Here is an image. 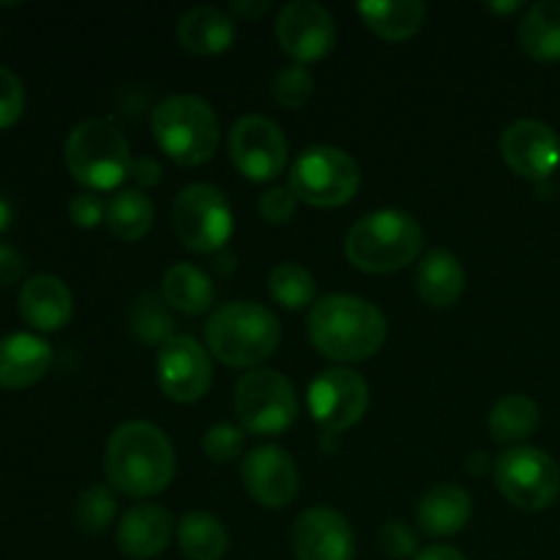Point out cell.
I'll return each mask as SVG.
<instances>
[{"label": "cell", "instance_id": "3", "mask_svg": "<svg viewBox=\"0 0 560 560\" xmlns=\"http://www.w3.org/2000/svg\"><path fill=\"white\" fill-rule=\"evenodd\" d=\"M424 249L419 219L397 208L366 213L350 228L345 255L364 273H392L410 266Z\"/></svg>", "mask_w": 560, "mask_h": 560}, {"label": "cell", "instance_id": "24", "mask_svg": "<svg viewBox=\"0 0 560 560\" xmlns=\"http://www.w3.org/2000/svg\"><path fill=\"white\" fill-rule=\"evenodd\" d=\"M416 290L430 306H452L465 290L463 262L446 249L427 252L416 268Z\"/></svg>", "mask_w": 560, "mask_h": 560}, {"label": "cell", "instance_id": "16", "mask_svg": "<svg viewBox=\"0 0 560 560\" xmlns=\"http://www.w3.org/2000/svg\"><path fill=\"white\" fill-rule=\"evenodd\" d=\"M241 479L260 506L284 509L299 495V468L279 446H257L241 463Z\"/></svg>", "mask_w": 560, "mask_h": 560}, {"label": "cell", "instance_id": "41", "mask_svg": "<svg viewBox=\"0 0 560 560\" xmlns=\"http://www.w3.org/2000/svg\"><path fill=\"white\" fill-rule=\"evenodd\" d=\"M416 560H465L463 552L457 547H448V545H435V547H427L421 550Z\"/></svg>", "mask_w": 560, "mask_h": 560}, {"label": "cell", "instance_id": "42", "mask_svg": "<svg viewBox=\"0 0 560 560\" xmlns=\"http://www.w3.org/2000/svg\"><path fill=\"white\" fill-rule=\"evenodd\" d=\"M268 9H271L268 0H238V3H233V11L238 16H244V20H255V16L266 14Z\"/></svg>", "mask_w": 560, "mask_h": 560}, {"label": "cell", "instance_id": "7", "mask_svg": "<svg viewBox=\"0 0 560 560\" xmlns=\"http://www.w3.org/2000/svg\"><path fill=\"white\" fill-rule=\"evenodd\" d=\"M288 186L306 206L339 208L359 191L361 170L342 148L312 145L290 167Z\"/></svg>", "mask_w": 560, "mask_h": 560}, {"label": "cell", "instance_id": "20", "mask_svg": "<svg viewBox=\"0 0 560 560\" xmlns=\"http://www.w3.org/2000/svg\"><path fill=\"white\" fill-rule=\"evenodd\" d=\"M52 364V348L47 339L38 334H9L0 339V388H20L33 386L47 375Z\"/></svg>", "mask_w": 560, "mask_h": 560}, {"label": "cell", "instance_id": "30", "mask_svg": "<svg viewBox=\"0 0 560 560\" xmlns=\"http://www.w3.org/2000/svg\"><path fill=\"white\" fill-rule=\"evenodd\" d=\"M268 293L282 310L299 312L315 301L317 284L310 268L299 266V262H279L268 277Z\"/></svg>", "mask_w": 560, "mask_h": 560}, {"label": "cell", "instance_id": "38", "mask_svg": "<svg viewBox=\"0 0 560 560\" xmlns=\"http://www.w3.org/2000/svg\"><path fill=\"white\" fill-rule=\"evenodd\" d=\"M107 217V202L96 191H80L69 202V219L82 230H93Z\"/></svg>", "mask_w": 560, "mask_h": 560}, {"label": "cell", "instance_id": "39", "mask_svg": "<svg viewBox=\"0 0 560 560\" xmlns=\"http://www.w3.org/2000/svg\"><path fill=\"white\" fill-rule=\"evenodd\" d=\"M22 255L9 244H0V288H11L22 277Z\"/></svg>", "mask_w": 560, "mask_h": 560}, {"label": "cell", "instance_id": "2", "mask_svg": "<svg viewBox=\"0 0 560 560\" xmlns=\"http://www.w3.org/2000/svg\"><path fill=\"white\" fill-rule=\"evenodd\" d=\"M388 323L375 304L331 293L310 312V339L331 361H366L386 345Z\"/></svg>", "mask_w": 560, "mask_h": 560}, {"label": "cell", "instance_id": "37", "mask_svg": "<svg viewBox=\"0 0 560 560\" xmlns=\"http://www.w3.org/2000/svg\"><path fill=\"white\" fill-rule=\"evenodd\" d=\"M260 217L271 224H284L295 217L299 208V197L293 195L290 186H271L266 195L260 197Z\"/></svg>", "mask_w": 560, "mask_h": 560}, {"label": "cell", "instance_id": "13", "mask_svg": "<svg viewBox=\"0 0 560 560\" xmlns=\"http://www.w3.org/2000/svg\"><path fill=\"white\" fill-rule=\"evenodd\" d=\"M156 377L173 402H197L213 383L211 353L195 337L175 334L156 355Z\"/></svg>", "mask_w": 560, "mask_h": 560}, {"label": "cell", "instance_id": "29", "mask_svg": "<svg viewBox=\"0 0 560 560\" xmlns=\"http://www.w3.org/2000/svg\"><path fill=\"white\" fill-rule=\"evenodd\" d=\"M490 435L498 443H523L539 427V405L525 394H509L490 410Z\"/></svg>", "mask_w": 560, "mask_h": 560}, {"label": "cell", "instance_id": "28", "mask_svg": "<svg viewBox=\"0 0 560 560\" xmlns=\"http://www.w3.org/2000/svg\"><path fill=\"white\" fill-rule=\"evenodd\" d=\"M153 202L140 189H120L107 200V222L109 233L120 241H140L153 228Z\"/></svg>", "mask_w": 560, "mask_h": 560}, {"label": "cell", "instance_id": "4", "mask_svg": "<svg viewBox=\"0 0 560 560\" xmlns=\"http://www.w3.org/2000/svg\"><path fill=\"white\" fill-rule=\"evenodd\" d=\"M282 342L277 315L255 301H233L208 317V353L228 366H260Z\"/></svg>", "mask_w": 560, "mask_h": 560}, {"label": "cell", "instance_id": "32", "mask_svg": "<svg viewBox=\"0 0 560 560\" xmlns=\"http://www.w3.org/2000/svg\"><path fill=\"white\" fill-rule=\"evenodd\" d=\"M115 512H118V501H115V495L107 487H88V490L77 498L74 523L77 528L85 530V534H104V530L113 525Z\"/></svg>", "mask_w": 560, "mask_h": 560}, {"label": "cell", "instance_id": "17", "mask_svg": "<svg viewBox=\"0 0 560 560\" xmlns=\"http://www.w3.org/2000/svg\"><path fill=\"white\" fill-rule=\"evenodd\" d=\"M293 552L299 560H353L355 534L334 509H306L293 525Z\"/></svg>", "mask_w": 560, "mask_h": 560}, {"label": "cell", "instance_id": "34", "mask_svg": "<svg viewBox=\"0 0 560 560\" xmlns=\"http://www.w3.org/2000/svg\"><path fill=\"white\" fill-rule=\"evenodd\" d=\"M202 452L208 454V459L224 465L233 463L244 452V430L233 424H217L206 432L202 438Z\"/></svg>", "mask_w": 560, "mask_h": 560}, {"label": "cell", "instance_id": "44", "mask_svg": "<svg viewBox=\"0 0 560 560\" xmlns=\"http://www.w3.org/2000/svg\"><path fill=\"white\" fill-rule=\"evenodd\" d=\"M490 9L498 11V14H512V11L523 9V3H492Z\"/></svg>", "mask_w": 560, "mask_h": 560}, {"label": "cell", "instance_id": "5", "mask_svg": "<svg viewBox=\"0 0 560 560\" xmlns=\"http://www.w3.org/2000/svg\"><path fill=\"white\" fill-rule=\"evenodd\" d=\"M66 167L88 191L118 189L131 173V148L124 131L102 118L82 120L66 137Z\"/></svg>", "mask_w": 560, "mask_h": 560}, {"label": "cell", "instance_id": "21", "mask_svg": "<svg viewBox=\"0 0 560 560\" xmlns=\"http://www.w3.org/2000/svg\"><path fill=\"white\" fill-rule=\"evenodd\" d=\"M474 514V501L457 485H438L427 492L416 509V523L427 536L446 539L459 534Z\"/></svg>", "mask_w": 560, "mask_h": 560}, {"label": "cell", "instance_id": "11", "mask_svg": "<svg viewBox=\"0 0 560 560\" xmlns=\"http://www.w3.org/2000/svg\"><path fill=\"white\" fill-rule=\"evenodd\" d=\"M228 151L235 170L255 184L279 178L288 164V140L266 115H244L235 120L230 129Z\"/></svg>", "mask_w": 560, "mask_h": 560}, {"label": "cell", "instance_id": "18", "mask_svg": "<svg viewBox=\"0 0 560 560\" xmlns=\"http://www.w3.org/2000/svg\"><path fill=\"white\" fill-rule=\"evenodd\" d=\"M173 514L159 503H140L120 517L115 530V545L124 556L151 560L162 556L173 541Z\"/></svg>", "mask_w": 560, "mask_h": 560}, {"label": "cell", "instance_id": "1", "mask_svg": "<svg viewBox=\"0 0 560 560\" xmlns=\"http://www.w3.org/2000/svg\"><path fill=\"white\" fill-rule=\"evenodd\" d=\"M104 470L124 495L153 498L167 490L175 476L173 443L151 421H126L109 435Z\"/></svg>", "mask_w": 560, "mask_h": 560}, {"label": "cell", "instance_id": "12", "mask_svg": "<svg viewBox=\"0 0 560 560\" xmlns=\"http://www.w3.org/2000/svg\"><path fill=\"white\" fill-rule=\"evenodd\" d=\"M306 405H310L315 424L323 432L337 435V432L359 424L361 416L366 413V408H370V386H366L359 372L331 366V370L320 372L312 381Z\"/></svg>", "mask_w": 560, "mask_h": 560}, {"label": "cell", "instance_id": "26", "mask_svg": "<svg viewBox=\"0 0 560 560\" xmlns=\"http://www.w3.org/2000/svg\"><path fill=\"white\" fill-rule=\"evenodd\" d=\"M162 299L184 315H206L213 306V282L202 268L175 262L162 277Z\"/></svg>", "mask_w": 560, "mask_h": 560}, {"label": "cell", "instance_id": "14", "mask_svg": "<svg viewBox=\"0 0 560 560\" xmlns=\"http://www.w3.org/2000/svg\"><path fill=\"white\" fill-rule=\"evenodd\" d=\"M277 42L295 63L306 66L323 60L337 44L334 16L312 0H293L277 16Z\"/></svg>", "mask_w": 560, "mask_h": 560}, {"label": "cell", "instance_id": "36", "mask_svg": "<svg viewBox=\"0 0 560 560\" xmlns=\"http://www.w3.org/2000/svg\"><path fill=\"white\" fill-rule=\"evenodd\" d=\"M381 547L388 558L408 560L419 556V539H416L413 528L402 520H392V523L383 525L381 530Z\"/></svg>", "mask_w": 560, "mask_h": 560}, {"label": "cell", "instance_id": "9", "mask_svg": "<svg viewBox=\"0 0 560 560\" xmlns=\"http://www.w3.org/2000/svg\"><path fill=\"white\" fill-rule=\"evenodd\" d=\"M492 476L501 495L525 512H541L560 495V468L547 452L534 446L506 448L492 463Z\"/></svg>", "mask_w": 560, "mask_h": 560}, {"label": "cell", "instance_id": "33", "mask_svg": "<svg viewBox=\"0 0 560 560\" xmlns=\"http://www.w3.org/2000/svg\"><path fill=\"white\" fill-rule=\"evenodd\" d=\"M271 93L277 98V104L288 109H301L306 102L312 98L315 93V77L306 66L293 63V66H284L282 71H277L271 82Z\"/></svg>", "mask_w": 560, "mask_h": 560}, {"label": "cell", "instance_id": "19", "mask_svg": "<svg viewBox=\"0 0 560 560\" xmlns=\"http://www.w3.org/2000/svg\"><path fill=\"white\" fill-rule=\"evenodd\" d=\"M16 306H20L22 320L44 334L66 328L74 315V299H71L69 284L52 273H36L27 279L22 284Z\"/></svg>", "mask_w": 560, "mask_h": 560}, {"label": "cell", "instance_id": "40", "mask_svg": "<svg viewBox=\"0 0 560 560\" xmlns=\"http://www.w3.org/2000/svg\"><path fill=\"white\" fill-rule=\"evenodd\" d=\"M162 175H164L162 164H159L153 156H140V159H135V162H131L129 178L135 180V184L156 186V184H162Z\"/></svg>", "mask_w": 560, "mask_h": 560}, {"label": "cell", "instance_id": "6", "mask_svg": "<svg viewBox=\"0 0 560 560\" xmlns=\"http://www.w3.org/2000/svg\"><path fill=\"white\" fill-rule=\"evenodd\" d=\"M156 145L180 167H200L217 153L219 118L211 104L191 93L164 98L151 115Z\"/></svg>", "mask_w": 560, "mask_h": 560}, {"label": "cell", "instance_id": "22", "mask_svg": "<svg viewBox=\"0 0 560 560\" xmlns=\"http://www.w3.org/2000/svg\"><path fill=\"white\" fill-rule=\"evenodd\" d=\"M178 42L186 52L222 55L235 42V22L228 11L217 5H197L189 9L178 22Z\"/></svg>", "mask_w": 560, "mask_h": 560}, {"label": "cell", "instance_id": "15", "mask_svg": "<svg viewBox=\"0 0 560 560\" xmlns=\"http://www.w3.org/2000/svg\"><path fill=\"white\" fill-rule=\"evenodd\" d=\"M501 156L520 178L545 180L560 164V137L541 120H514L501 137Z\"/></svg>", "mask_w": 560, "mask_h": 560}, {"label": "cell", "instance_id": "27", "mask_svg": "<svg viewBox=\"0 0 560 560\" xmlns=\"http://www.w3.org/2000/svg\"><path fill=\"white\" fill-rule=\"evenodd\" d=\"M178 547L189 560H222L228 556L230 536L224 525L208 512H189L175 528Z\"/></svg>", "mask_w": 560, "mask_h": 560}, {"label": "cell", "instance_id": "31", "mask_svg": "<svg viewBox=\"0 0 560 560\" xmlns=\"http://www.w3.org/2000/svg\"><path fill=\"white\" fill-rule=\"evenodd\" d=\"M175 320L159 295L148 293L131 310V334L145 345H164L175 337Z\"/></svg>", "mask_w": 560, "mask_h": 560}, {"label": "cell", "instance_id": "25", "mask_svg": "<svg viewBox=\"0 0 560 560\" xmlns=\"http://www.w3.org/2000/svg\"><path fill=\"white\" fill-rule=\"evenodd\" d=\"M520 47L528 58L539 63H558L560 60V3L558 0H539L528 5L520 22Z\"/></svg>", "mask_w": 560, "mask_h": 560}, {"label": "cell", "instance_id": "8", "mask_svg": "<svg viewBox=\"0 0 560 560\" xmlns=\"http://www.w3.org/2000/svg\"><path fill=\"white\" fill-rule=\"evenodd\" d=\"M235 413L249 435H282L299 416L293 383L277 370L246 372L235 386Z\"/></svg>", "mask_w": 560, "mask_h": 560}, {"label": "cell", "instance_id": "43", "mask_svg": "<svg viewBox=\"0 0 560 560\" xmlns=\"http://www.w3.org/2000/svg\"><path fill=\"white\" fill-rule=\"evenodd\" d=\"M11 222H14V208H11V202L0 195V233H5V230L11 228Z\"/></svg>", "mask_w": 560, "mask_h": 560}, {"label": "cell", "instance_id": "23", "mask_svg": "<svg viewBox=\"0 0 560 560\" xmlns=\"http://www.w3.org/2000/svg\"><path fill=\"white\" fill-rule=\"evenodd\" d=\"M355 11L383 42H408L427 20V5L419 0H364Z\"/></svg>", "mask_w": 560, "mask_h": 560}, {"label": "cell", "instance_id": "10", "mask_svg": "<svg viewBox=\"0 0 560 560\" xmlns=\"http://www.w3.org/2000/svg\"><path fill=\"white\" fill-rule=\"evenodd\" d=\"M170 222L180 244L197 255L222 252L233 235V211L228 197L211 184L186 186L175 197Z\"/></svg>", "mask_w": 560, "mask_h": 560}, {"label": "cell", "instance_id": "35", "mask_svg": "<svg viewBox=\"0 0 560 560\" xmlns=\"http://www.w3.org/2000/svg\"><path fill=\"white\" fill-rule=\"evenodd\" d=\"M25 113V88L11 69L0 66V131L11 129Z\"/></svg>", "mask_w": 560, "mask_h": 560}]
</instances>
